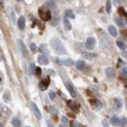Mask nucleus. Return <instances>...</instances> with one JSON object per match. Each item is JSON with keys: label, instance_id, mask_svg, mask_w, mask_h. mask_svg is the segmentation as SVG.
Here are the masks:
<instances>
[{"label": "nucleus", "instance_id": "5", "mask_svg": "<svg viewBox=\"0 0 127 127\" xmlns=\"http://www.w3.org/2000/svg\"><path fill=\"white\" fill-rule=\"evenodd\" d=\"M31 106H32V109H33V111H34V113H35V115H36V117L38 118V119H42V114H41V111L39 110V108H38V106H37V105L35 104V103H31Z\"/></svg>", "mask_w": 127, "mask_h": 127}, {"label": "nucleus", "instance_id": "14", "mask_svg": "<svg viewBox=\"0 0 127 127\" xmlns=\"http://www.w3.org/2000/svg\"><path fill=\"white\" fill-rule=\"evenodd\" d=\"M107 30H108V32L110 33V35L111 36H117V30H116V28L113 26V25H109L108 27H107Z\"/></svg>", "mask_w": 127, "mask_h": 127}, {"label": "nucleus", "instance_id": "7", "mask_svg": "<svg viewBox=\"0 0 127 127\" xmlns=\"http://www.w3.org/2000/svg\"><path fill=\"white\" fill-rule=\"evenodd\" d=\"M49 83H50V79H49V77H47L46 79L42 80V81L39 83V87H40V89H41L42 91H44V90L47 89V87L49 86Z\"/></svg>", "mask_w": 127, "mask_h": 127}, {"label": "nucleus", "instance_id": "27", "mask_svg": "<svg viewBox=\"0 0 127 127\" xmlns=\"http://www.w3.org/2000/svg\"><path fill=\"white\" fill-rule=\"evenodd\" d=\"M118 12H119V14H120L121 16H123V17L125 18V20H126V21H127V13L125 12V10H124L123 8L119 7V8H118Z\"/></svg>", "mask_w": 127, "mask_h": 127}, {"label": "nucleus", "instance_id": "32", "mask_svg": "<svg viewBox=\"0 0 127 127\" xmlns=\"http://www.w3.org/2000/svg\"><path fill=\"white\" fill-rule=\"evenodd\" d=\"M29 47H30V50H31L33 53H35V52H36V45H35L34 43H31Z\"/></svg>", "mask_w": 127, "mask_h": 127}, {"label": "nucleus", "instance_id": "8", "mask_svg": "<svg viewBox=\"0 0 127 127\" xmlns=\"http://www.w3.org/2000/svg\"><path fill=\"white\" fill-rule=\"evenodd\" d=\"M18 26L21 30L24 29V27H25V19H24V17H20L18 19Z\"/></svg>", "mask_w": 127, "mask_h": 127}, {"label": "nucleus", "instance_id": "21", "mask_svg": "<svg viewBox=\"0 0 127 127\" xmlns=\"http://www.w3.org/2000/svg\"><path fill=\"white\" fill-rule=\"evenodd\" d=\"M62 64L65 66H71L73 64V62H72L71 59H64V60L62 61Z\"/></svg>", "mask_w": 127, "mask_h": 127}, {"label": "nucleus", "instance_id": "20", "mask_svg": "<svg viewBox=\"0 0 127 127\" xmlns=\"http://www.w3.org/2000/svg\"><path fill=\"white\" fill-rule=\"evenodd\" d=\"M45 7L49 8V9H55L56 8V2L54 0H49L46 4H45Z\"/></svg>", "mask_w": 127, "mask_h": 127}, {"label": "nucleus", "instance_id": "18", "mask_svg": "<svg viewBox=\"0 0 127 127\" xmlns=\"http://www.w3.org/2000/svg\"><path fill=\"white\" fill-rule=\"evenodd\" d=\"M48 111H49L51 114H54V115H57V114L59 113V109H58L55 106H49Z\"/></svg>", "mask_w": 127, "mask_h": 127}, {"label": "nucleus", "instance_id": "29", "mask_svg": "<svg viewBox=\"0 0 127 127\" xmlns=\"http://www.w3.org/2000/svg\"><path fill=\"white\" fill-rule=\"evenodd\" d=\"M39 50H40L41 52L48 53V50H47V48H46V45H44V44H41V45H40V47H39Z\"/></svg>", "mask_w": 127, "mask_h": 127}, {"label": "nucleus", "instance_id": "23", "mask_svg": "<svg viewBox=\"0 0 127 127\" xmlns=\"http://www.w3.org/2000/svg\"><path fill=\"white\" fill-rule=\"evenodd\" d=\"M12 125H14V126H21V122L20 118H18V117H13V119H12Z\"/></svg>", "mask_w": 127, "mask_h": 127}, {"label": "nucleus", "instance_id": "16", "mask_svg": "<svg viewBox=\"0 0 127 127\" xmlns=\"http://www.w3.org/2000/svg\"><path fill=\"white\" fill-rule=\"evenodd\" d=\"M112 103H113V108H114V109H119V108L121 107V106H122L121 102H120L118 99H116V98L112 101Z\"/></svg>", "mask_w": 127, "mask_h": 127}, {"label": "nucleus", "instance_id": "26", "mask_svg": "<svg viewBox=\"0 0 127 127\" xmlns=\"http://www.w3.org/2000/svg\"><path fill=\"white\" fill-rule=\"evenodd\" d=\"M64 13H65V16H66L67 18H70V19H75V15L72 13V11H71V10H65V11H64Z\"/></svg>", "mask_w": 127, "mask_h": 127}, {"label": "nucleus", "instance_id": "36", "mask_svg": "<svg viewBox=\"0 0 127 127\" xmlns=\"http://www.w3.org/2000/svg\"><path fill=\"white\" fill-rule=\"evenodd\" d=\"M35 74H36L37 76H39V75L41 74V68H40V67H38V66H36V70H35Z\"/></svg>", "mask_w": 127, "mask_h": 127}, {"label": "nucleus", "instance_id": "40", "mask_svg": "<svg viewBox=\"0 0 127 127\" xmlns=\"http://www.w3.org/2000/svg\"><path fill=\"white\" fill-rule=\"evenodd\" d=\"M11 17H12V19H13V21H15V14H14V12H12Z\"/></svg>", "mask_w": 127, "mask_h": 127}, {"label": "nucleus", "instance_id": "28", "mask_svg": "<svg viewBox=\"0 0 127 127\" xmlns=\"http://www.w3.org/2000/svg\"><path fill=\"white\" fill-rule=\"evenodd\" d=\"M116 44H117V46H118L120 49H122V50H125V49L127 48V45H126L124 42H122V41H117Z\"/></svg>", "mask_w": 127, "mask_h": 127}, {"label": "nucleus", "instance_id": "17", "mask_svg": "<svg viewBox=\"0 0 127 127\" xmlns=\"http://www.w3.org/2000/svg\"><path fill=\"white\" fill-rule=\"evenodd\" d=\"M51 20H52V21H51V25L56 26V25L58 24L59 21H60V17H59L58 15H55L54 17H52V19H51Z\"/></svg>", "mask_w": 127, "mask_h": 127}, {"label": "nucleus", "instance_id": "33", "mask_svg": "<svg viewBox=\"0 0 127 127\" xmlns=\"http://www.w3.org/2000/svg\"><path fill=\"white\" fill-rule=\"evenodd\" d=\"M49 97H50V99H55L56 98V94H55V92L54 91H50L49 92Z\"/></svg>", "mask_w": 127, "mask_h": 127}, {"label": "nucleus", "instance_id": "1", "mask_svg": "<svg viewBox=\"0 0 127 127\" xmlns=\"http://www.w3.org/2000/svg\"><path fill=\"white\" fill-rule=\"evenodd\" d=\"M50 45H51L53 51L56 54H59V55H64V54H66V49H65L64 43L60 39H58V38H52L51 41H50Z\"/></svg>", "mask_w": 127, "mask_h": 127}, {"label": "nucleus", "instance_id": "34", "mask_svg": "<svg viewBox=\"0 0 127 127\" xmlns=\"http://www.w3.org/2000/svg\"><path fill=\"white\" fill-rule=\"evenodd\" d=\"M70 126L71 127H78V126H81L77 121H72L71 123H70Z\"/></svg>", "mask_w": 127, "mask_h": 127}, {"label": "nucleus", "instance_id": "43", "mask_svg": "<svg viewBox=\"0 0 127 127\" xmlns=\"http://www.w3.org/2000/svg\"><path fill=\"white\" fill-rule=\"evenodd\" d=\"M2 1H3V0H2Z\"/></svg>", "mask_w": 127, "mask_h": 127}, {"label": "nucleus", "instance_id": "42", "mask_svg": "<svg viewBox=\"0 0 127 127\" xmlns=\"http://www.w3.org/2000/svg\"><path fill=\"white\" fill-rule=\"evenodd\" d=\"M17 1H21V0H17Z\"/></svg>", "mask_w": 127, "mask_h": 127}, {"label": "nucleus", "instance_id": "38", "mask_svg": "<svg viewBox=\"0 0 127 127\" xmlns=\"http://www.w3.org/2000/svg\"><path fill=\"white\" fill-rule=\"evenodd\" d=\"M96 106H97V107H99V108H101V107H102V104H101L100 102H98V101L96 102Z\"/></svg>", "mask_w": 127, "mask_h": 127}, {"label": "nucleus", "instance_id": "31", "mask_svg": "<svg viewBox=\"0 0 127 127\" xmlns=\"http://www.w3.org/2000/svg\"><path fill=\"white\" fill-rule=\"evenodd\" d=\"M62 122H63L64 125H67V123H68L67 117H66V116H63V117H62Z\"/></svg>", "mask_w": 127, "mask_h": 127}, {"label": "nucleus", "instance_id": "12", "mask_svg": "<svg viewBox=\"0 0 127 127\" xmlns=\"http://www.w3.org/2000/svg\"><path fill=\"white\" fill-rule=\"evenodd\" d=\"M82 57H83V59H85V60H91V59H93V58H96L97 55H96V54H92V53H90V52H86V53H82Z\"/></svg>", "mask_w": 127, "mask_h": 127}, {"label": "nucleus", "instance_id": "41", "mask_svg": "<svg viewBox=\"0 0 127 127\" xmlns=\"http://www.w3.org/2000/svg\"><path fill=\"white\" fill-rule=\"evenodd\" d=\"M126 109H127V103H126Z\"/></svg>", "mask_w": 127, "mask_h": 127}, {"label": "nucleus", "instance_id": "25", "mask_svg": "<svg viewBox=\"0 0 127 127\" xmlns=\"http://www.w3.org/2000/svg\"><path fill=\"white\" fill-rule=\"evenodd\" d=\"M106 11L107 14L110 13V11H111V0L106 1Z\"/></svg>", "mask_w": 127, "mask_h": 127}, {"label": "nucleus", "instance_id": "6", "mask_svg": "<svg viewBox=\"0 0 127 127\" xmlns=\"http://www.w3.org/2000/svg\"><path fill=\"white\" fill-rule=\"evenodd\" d=\"M18 44H19V49H20L21 53L22 54V56H23V57H26V56H27V53H26V48H25L23 42H22L21 40H19V41H18Z\"/></svg>", "mask_w": 127, "mask_h": 127}, {"label": "nucleus", "instance_id": "22", "mask_svg": "<svg viewBox=\"0 0 127 127\" xmlns=\"http://www.w3.org/2000/svg\"><path fill=\"white\" fill-rule=\"evenodd\" d=\"M67 105H68V106H69L72 110H77V109H78L77 105H76L73 101H67Z\"/></svg>", "mask_w": 127, "mask_h": 127}, {"label": "nucleus", "instance_id": "13", "mask_svg": "<svg viewBox=\"0 0 127 127\" xmlns=\"http://www.w3.org/2000/svg\"><path fill=\"white\" fill-rule=\"evenodd\" d=\"M65 85V88L67 89V91L69 92V94H70V96L72 97V98H75V96H76V94H75V92H74V89L71 87V85L70 84H68V83H65L64 84Z\"/></svg>", "mask_w": 127, "mask_h": 127}, {"label": "nucleus", "instance_id": "24", "mask_svg": "<svg viewBox=\"0 0 127 127\" xmlns=\"http://www.w3.org/2000/svg\"><path fill=\"white\" fill-rule=\"evenodd\" d=\"M115 22L118 24V26H120V27H124L125 26V22H124V21L121 19V18H115Z\"/></svg>", "mask_w": 127, "mask_h": 127}, {"label": "nucleus", "instance_id": "35", "mask_svg": "<svg viewBox=\"0 0 127 127\" xmlns=\"http://www.w3.org/2000/svg\"><path fill=\"white\" fill-rule=\"evenodd\" d=\"M3 98H4V101H5V102H7V103H8V102H10V100H9V98H10V97H9V94H8V93L4 94Z\"/></svg>", "mask_w": 127, "mask_h": 127}, {"label": "nucleus", "instance_id": "19", "mask_svg": "<svg viewBox=\"0 0 127 127\" xmlns=\"http://www.w3.org/2000/svg\"><path fill=\"white\" fill-rule=\"evenodd\" d=\"M35 70H36L35 64L31 63V64H30V65H29V68H28V74H30V75L35 74Z\"/></svg>", "mask_w": 127, "mask_h": 127}, {"label": "nucleus", "instance_id": "10", "mask_svg": "<svg viewBox=\"0 0 127 127\" xmlns=\"http://www.w3.org/2000/svg\"><path fill=\"white\" fill-rule=\"evenodd\" d=\"M106 74L108 78H113L114 75H115V72H114V69L112 67H107L106 69Z\"/></svg>", "mask_w": 127, "mask_h": 127}, {"label": "nucleus", "instance_id": "4", "mask_svg": "<svg viewBox=\"0 0 127 127\" xmlns=\"http://www.w3.org/2000/svg\"><path fill=\"white\" fill-rule=\"evenodd\" d=\"M37 61L40 64H43V65H46V64H49V59L47 58L46 55H43V54H41L37 57Z\"/></svg>", "mask_w": 127, "mask_h": 127}, {"label": "nucleus", "instance_id": "39", "mask_svg": "<svg viewBox=\"0 0 127 127\" xmlns=\"http://www.w3.org/2000/svg\"><path fill=\"white\" fill-rule=\"evenodd\" d=\"M121 55H122V57H125V58H127V51L121 52Z\"/></svg>", "mask_w": 127, "mask_h": 127}, {"label": "nucleus", "instance_id": "3", "mask_svg": "<svg viewBox=\"0 0 127 127\" xmlns=\"http://www.w3.org/2000/svg\"><path fill=\"white\" fill-rule=\"evenodd\" d=\"M95 45H96V39L94 37H88L86 40V43H85V47L88 50H92V49H94Z\"/></svg>", "mask_w": 127, "mask_h": 127}, {"label": "nucleus", "instance_id": "15", "mask_svg": "<svg viewBox=\"0 0 127 127\" xmlns=\"http://www.w3.org/2000/svg\"><path fill=\"white\" fill-rule=\"evenodd\" d=\"M75 64H76V68H77L78 70H82V69L85 67V64H84V62H83L82 60H78V61H76Z\"/></svg>", "mask_w": 127, "mask_h": 127}, {"label": "nucleus", "instance_id": "9", "mask_svg": "<svg viewBox=\"0 0 127 127\" xmlns=\"http://www.w3.org/2000/svg\"><path fill=\"white\" fill-rule=\"evenodd\" d=\"M63 21H64V25L65 30H70V29H71V23H70V21H68V18H67L66 16L64 17Z\"/></svg>", "mask_w": 127, "mask_h": 127}, {"label": "nucleus", "instance_id": "2", "mask_svg": "<svg viewBox=\"0 0 127 127\" xmlns=\"http://www.w3.org/2000/svg\"><path fill=\"white\" fill-rule=\"evenodd\" d=\"M39 16L41 18L42 21H51L52 19V14L50 11H43V8H40L39 9Z\"/></svg>", "mask_w": 127, "mask_h": 127}, {"label": "nucleus", "instance_id": "37", "mask_svg": "<svg viewBox=\"0 0 127 127\" xmlns=\"http://www.w3.org/2000/svg\"><path fill=\"white\" fill-rule=\"evenodd\" d=\"M121 73L123 76H127V67H123L121 70Z\"/></svg>", "mask_w": 127, "mask_h": 127}, {"label": "nucleus", "instance_id": "11", "mask_svg": "<svg viewBox=\"0 0 127 127\" xmlns=\"http://www.w3.org/2000/svg\"><path fill=\"white\" fill-rule=\"evenodd\" d=\"M109 122H110V124L111 125H120V119L116 116V115H113V116H111L110 117V120H109Z\"/></svg>", "mask_w": 127, "mask_h": 127}, {"label": "nucleus", "instance_id": "30", "mask_svg": "<svg viewBox=\"0 0 127 127\" xmlns=\"http://www.w3.org/2000/svg\"><path fill=\"white\" fill-rule=\"evenodd\" d=\"M120 125L121 126H126L127 125V118L126 117H122L120 119Z\"/></svg>", "mask_w": 127, "mask_h": 127}]
</instances>
